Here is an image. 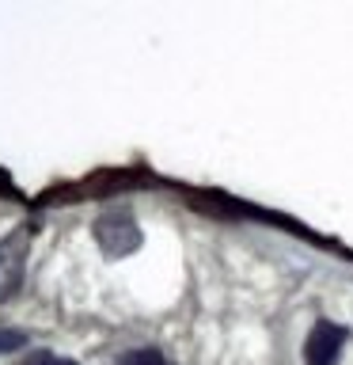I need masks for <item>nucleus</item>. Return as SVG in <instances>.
<instances>
[{
    "instance_id": "3",
    "label": "nucleus",
    "mask_w": 353,
    "mask_h": 365,
    "mask_svg": "<svg viewBox=\"0 0 353 365\" xmlns=\"http://www.w3.org/2000/svg\"><path fill=\"white\" fill-rule=\"evenodd\" d=\"M346 342V327L330 324V319H315L304 339V365H334Z\"/></svg>"
},
{
    "instance_id": "1",
    "label": "nucleus",
    "mask_w": 353,
    "mask_h": 365,
    "mask_svg": "<svg viewBox=\"0 0 353 365\" xmlns=\"http://www.w3.org/2000/svg\"><path fill=\"white\" fill-rule=\"evenodd\" d=\"M91 236H95V244L107 259L133 255V251L141 247V240H144L130 205H110V210H102L95 221H91Z\"/></svg>"
},
{
    "instance_id": "6",
    "label": "nucleus",
    "mask_w": 353,
    "mask_h": 365,
    "mask_svg": "<svg viewBox=\"0 0 353 365\" xmlns=\"http://www.w3.org/2000/svg\"><path fill=\"white\" fill-rule=\"evenodd\" d=\"M19 365H76L73 358H57L53 350H31V358H23Z\"/></svg>"
},
{
    "instance_id": "2",
    "label": "nucleus",
    "mask_w": 353,
    "mask_h": 365,
    "mask_svg": "<svg viewBox=\"0 0 353 365\" xmlns=\"http://www.w3.org/2000/svg\"><path fill=\"white\" fill-rule=\"evenodd\" d=\"M31 247V225H19L16 232L0 236V304L23 285V262Z\"/></svg>"
},
{
    "instance_id": "4",
    "label": "nucleus",
    "mask_w": 353,
    "mask_h": 365,
    "mask_svg": "<svg viewBox=\"0 0 353 365\" xmlns=\"http://www.w3.org/2000/svg\"><path fill=\"white\" fill-rule=\"evenodd\" d=\"M114 365H175V361H171L164 350H156V346H137V350L118 354Z\"/></svg>"
},
{
    "instance_id": "5",
    "label": "nucleus",
    "mask_w": 353,
    "mask_h": 365,
    "mask_svg": "<svg viewBox=\"0 0 353 365\" xmlns=\"http://www.w3.org/2000/svg\"><path fill=\"white\" fill-rule=\"evenodd\" d=\"M23 346H27V335H23V331L0 327V354H16V350H23Z\"/></svg>"
}]
</instances>
